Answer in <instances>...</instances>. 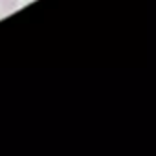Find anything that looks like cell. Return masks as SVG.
Masks as SVG:
<instances>
[{
  "mask_svg": "<svg viewBox=\"0 0 156 156\" xmlns=\"http://www.w3.org/2000/svg\"><path fill=\"white\" fill-rule=\"evenodd\" d=\"M19 8V0H4L0 4V13H11Z\"/></svg>",
  "mask_w": 156,
  "mask_h": 156,
  "instance_id": "6da1fadb",
  "label": "cell"
},
{
  "mask_svg": "<svg viewBox=\"0 0 156 156\" xmlns=\"http://www.w3.org/2000/svg\"><path fill=\"white\" fill-rule=\"evenodd\" d=\"M2 2H4V0H0V4H2Z\"/></svg>",
  "mask_w": 156,
  "mask_h": 156,
  "instance_id": "7a4b0ae2",
  "label": "cell"
}]
</instances>
